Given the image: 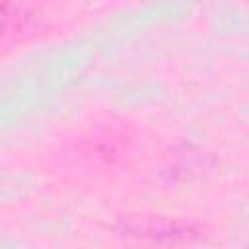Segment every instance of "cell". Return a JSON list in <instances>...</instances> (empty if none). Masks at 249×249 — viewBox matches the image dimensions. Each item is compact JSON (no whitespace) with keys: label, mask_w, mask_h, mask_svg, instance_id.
<instances>
[{"label":"cell","mask_w":249,"mask_h":249,"mask_svg":"<svg viewBox=\"0 0 249 249\" xmlns=\"http://www.w3.org/2000/svg\"><path fill=\"white\" fill-rule=\"evenodd\" d=\"M6 2H8V0H0V8H4V6H6Z\"/></svg>","instance_id":"obj_1"}]
</instances>
